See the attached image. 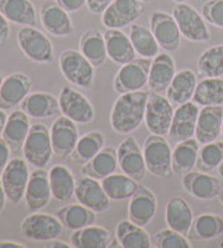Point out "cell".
<instances>
[{"mask_svg": "<svg viewBox=\"0 0 223 248\" xmlns=\"http://www.w3.org/2000/svg\"><path fill=\"white\" fill-rule=\"evenodd\" d=\"M49 183L52 195L59 202H68L76 191V183L71 170L64 165H55L49 170Z\"/></svg>", "mask_w": 223, "mask_h": 248, "instance_id": "cell-32", "label": "cell"}, {"mask_svg": "<svg viewBox=\"0 0 223 248\" xmlns=\"http://www.w3.org/2000/svg\"><path fill=\"white\" fill-rule=\"evenodd\" d=\"M3 79H4V77H3L1 73H0V87H1V84H3Z\"/></svg>", "mask_w": 223, "mask_h": 248, "instance_id": "cell-58", "label": "cell"}, {"mask_svg": "<svg viewBox=\"0 0 223 248\" xmlns=\"http://www.w3.org/2000/svg\"><path fill=\"white\" fill-rule=\"evenodd\" d=\"M105 145V137L99 131H89L78 138L77 144L73 149L70 159L73 163L84 166L95 155H98Z\"/></svg>", "mask_w": 223, "mask_h": 248, "instance_id": "cell-37", "label": "cell"}, {"mask_svg": "<svg viewBox=\"0 0 223 248\" xmlns=\"http://www.w3.org/2000/svg\"><path fill=\"white\" fill-rule=\"evenodd\" d=\"M140 1H143V3H148L149 0H140Z\"/></svg>", "mask_w": 223, "mask_h": 248, "instance_id": "cell-59", "label": "cell"}, {"mask_svg": "<svg viewBox=\"0 0 223 248\" xmlns=\"http://www.w3.org/2000/svg\"><path fill=\"white\" fill-rule=\"evenodd\" d=\"M32 87V81L22 73H13L3 79L0 87V109L11 110L21 105Z\"/></svg>", "mask_w": 223, "mask_h": 248, "instance_id": "cell-19", "label": "cell"}, {"mask_svg": "<svg viewBox=\"0 0 223 248\" xmlns=\"http://www.w3.org/2000/svg\"><path fill=\"white\" fill-rule=\"evenodd\" d=\"M219 201H221V203L223 205V187H222V191H221V194H219Z\"/></svg>", "mask_w": 223, "mask_h": 248, "instance_id": "cell-56", "label": "cell"}, {"mask_svg": "<svg viewBox=\"0 0 223 248\" xmlns=\"http://www.w3.org/2000/svg\"><path fill=\"white\" fill-rule=\"evenodd\" d=\"M166 223L183 236H189L194 216L189 202L181 197H172L166 203Z\"/></svg>", "mask_w": 223, "mask_h": 248, "instance_id": "cell-28", "label": "cell"}, {"mask_svg": "<svg viewBox=\"0 0 223 248\" xmlns=\"http://www.w3.org/2000/svg\"><path fill=\"white\" fill-rule=\"evenodd\" d=\"M52 197L53 195L49 183V171L45 169H35L30 174V180L24 195L27 208L32 212H38L50 202Z\"/></svg>", "mask_w": 223, "mask_h": 248, "instance_id": "cell-20", "label": "cell"}, {"mask_svg": "<svg viewBox=\"0 0 223 248\" xmlns=\"http://www.w3.org/2000/svg\"><path fill=\"white\" fill-rule=\"evenodd\" d=\"M172 16L177 23L181 36H184L186 39L197 44L211 41V32L208 30L205 18L190 4L176 3L172 10Z\"/></svg>", "mask_w": 223, "mask_h": 248, "instance_id": "cell-3", "label": "cell"}, {"mask_svg": "<svg viewBox=\"0 0 223 248\" xmlns=\"http://www.w3.org/2000/svg\"><path fill=\"white\" fill-rule=\"evenodd\" d=\"M146 91L122 93L114 102L111 113L112 128L119 134H131L145 120L148 102Z\"/></svg>", "mask_w": 223, "mask_h": 248, "instance_id": "cell-1", "label": "cell"}, {"mask_svg": "<svg viewBox=\"0 0 223 248\" xmlns=\"http://www.w3.org/2000/svg\"><path fill=\"white\" fill-rule=\"evenodd\" d=\"M152 244L156 248H190L191 244L187 240V236L180 234L173 229H163L156 232L151 238Z\"/></svg>", "mask_w": 223, "mask_h": 248, "instance_id": "cell-45", "label": "cell"}, {"mask_svg": "<svg viewBox=\"0 0 223 248\" xmlns=\"http://www.w3.org/2000/svg\"><path fill=\"white\" fill-rule=\"evenodd\" d=\"M41 1H49V0H41Z\"/></svg>", "mask_w": 223, "mask_h": 248, "instance_id": "cell-60", "label": "cell"}, {"mask_svg": "<svg viewBox=\"0 0 223 248\" xmlns=\"http://www.w3.org/2000/svg\"><path fill=\"white\" fill-rule=\"evenodd\" d=\"M175 3H186L187 0H173Z\"/></svg>", "mask_w": 223, "mask_h": 248, "instance_id": "cell-57", "label": "cell"}, {"mask_svg": "<svg viewBox=\"0 0 223 248\" xmlns=\"http://www.w3.org/2000/svg\"><path fill=\"white\" fill-rule=\"evenodd\" d=\"M56 1L68 13H77L84 7V4H87V0H56Z\"/></svg>", "mask_w": 223, "mask_h": 248, "instance_id": "cell-47", "label": "cell"}, {"mask_svg": "<svg viewBox=\"0 0 223 248\" xmlns=\"http://www.w3.org/2000/svg\"><path fill=\"white\" fill-rule=\"evenodd\" d=\"M146 170L156 177H167L172 170V148L163 136L151 134L143 147Z\"/></svg>", "mask_w": 223, "mask_h": 248, "instance_id": "cell-5", "label": "cell"}, {"mask_svg": "<svg viewBox=\"0 0 223 248\" xmlns=\"http://www.w3.org/2000/svg\"><path fill=\"white\" fill-rule=\"evenodd\" d=\"M119 168L117 149L113 147H103L98 155L85 163L81 169L82 176H89L96 180H103L105 177L113 174Z\"/></svg>", "mask_w": 223, "mask_h": 248, "instance_id": "cell-30", "label": "cell"}, {"mask_svg": "<svg viewBox=\"0 0 223 248\" xmlns=\"http://www.w3.org/2000/svg\"><path fill=\"white\" fill-rule=\"evenodd\" d=\"M222 137H223V125H222Z\"/></svg>", "mask_w": 223, "mask_h": 248, "instance_id": "cell-61", "label": "cell"}, {"mask_svg": "<svg viewBox=\"0 0 223 248\" xmlns=\"http://www.w3.org/2000/svg\"><path fill=\"white\" fill-rule=\"evenodd\" d=\"M181 186L191 197L197 200H213L219 197L222 191V183L219 179L213 177L205 171H189L181 176Z\"/></svg>", "mask_w": 223, "mask_h": 248, "instance_id": "cell-18", "label": "cell"}, {"mask_svg": "<svg viewBox=\"0 0 223 248\" xmlns=\"http://www.w3.org/2000/svg\"><path fill=\"white\" fill-rule=\"evenodd\" d=\"M201 144L194 138L176 144L172 151V170L176 176H184L197 165Z\"/></svg>", "mask_w": 223, "mask_h": 248, "instance_id": "cell-31", "label": "cell"}, {"mask_svg": "<svg viewBox=\"0 0 223 248\" xmlns=\"http://www.w3.org/2000/svg\"><path fill=\"white\" fill-rule=\"evenodd\" d=\"M102 187L106 192V195L111 198V201H126L130 200L140 187L138 181H135L127 174H116L113 173L111 176L100 180Z\"/></svg>", "mask_w": 223, "mask_h": 248, "instance_id": "cell-40", "label": "cell"}, {"mask_svg": "<svg viewBox=\"0 0 223 248\" xmlns=\"http://www.w3.org/2000/svg\"><path fill=\"white\" fill-rule=\"evenodd\" d=\"M198 85L197 76L192 70L184 68L176 73L173 81L166 90V98L173 105H183L192 99L195 88Z\"/></svg>", "mask_w": 223, "mask_h": 248, "instance_id": "cell-29", "label": "cell"}, {"mask_svg": "<svg viewBox=\"0 0 223 248\" xmlns=\"http://www.w3.org/2000/svg\"><path fill=\"white\" fill-rule=\"evenodd\" d=\"M223 162V141H212L204 144L200 148L198 158H197V168L201 171L212 173L221 166Z\"/></svg>", "mask_w": 223, "mask_h": 248, "instance_id": "cell-44", "label": "cell"}, {"mask_svg": "<svg viewBox=\"0 0 223 248\" xmlns=\"http://www.w3.org/2000/svg\"><path fill=\"white\" fill-rule=\"evenodd\" d=\"M10 148L6 144V141L3 138H0V176H1L4 168L7 166V163L10 162Z\"/></svg>", "mask_w": 223, "mask_h": 248, "instance_id": "cell-49", "label": "cell"}, {"mask_svg": "<svg viewBox=\"0 0 223 248\" xmlns=\"http://www.w3.org/2000/svg\"><path fill=\"white\" fill-rule=\"evenodd\" d=\"M70 240L71 246L76 248H108L113 241L112 233L108 229L95 225L74 230Z\"/></svg>", "mask_w": 223, "mask_h": 248, "instance_id": "cell-34", "label": "cell"}, {"mask_svg": "<svg viewBox=\"0 0 223 248\" xmlns=\"http://www.w3.org/2000/svg\"><path fill=\"white\" fill-rule=\"evenodd\" d=\"M198 114H200V108L194 101L178 105L177 109H175L172 125L167 134L172 144L176 145L181 141L194 138Z\"/></svg>", "mask_w": 223, "mask_h": 248, "instance_id": "cell-14", "label": "cell"}, {"mask_svg": "<svg viewBox=\"0 0 223 248\" xmlns=\"http://www.w3.org/2000/svg\"><path fill=\"white\" fill-rule=\"evenodd\" d=\"M192 101L198 106H223V78H204L198 82Z\"/></svg>", "mask_w": 223, "mask_h": 248, "instance_id": "cell-42", "label": "cell"}, {"mask_svg": "<svg viewBox=\"0 0 223 248\" xmlns=\"http://www.w3.org/2000/svg\"><path fill=\"white\" fill-rule=\"evenodd\" d=\"M113 0H87V7L92 14H102Z\"/></svg>", "mask_w": 223, "mask_h": 248, "instance_id": "cell-48", "label": "cell"}, {"mask_svg": "<svg viewBox=\"0 0 223 248\" xmlns=\"http://www.w3.org/2000/svg\"><path fill=\"white\" fill-rule=\"evenodd\" d=\"M10 36V27H9V20L0 13V46L6 45Z\"/></svg>", "mask_w": 223, "mask_h": 248, "instance_id": "cell-50", "label": "cell"}, {"mask_svg": "<svg viewBox=\"0 0 223 248\" xmlns=\"http://www.w3.org/2000/svg\"><path fill=\"white\" fill-rule=\"evenodd\" d=\"M6 110H1L0 109V136L3 134V130H4V125L7 122V116H6Z\"/></svg>", "mask_w": 223, "mask_h": 248, "instance_id": "cell-54", "label": "cell"}, {"mask_svg": "<svg viewBox=\"0 0 223 248\" xmlns=\"http://www.w3.org/2000/svg\"><path fill=\"white\" fill-rule=\"evenodd\" d=\"M30 170L25 159H11L7 163V166L4 168L0 180L3 190L6 192L7 200L11 201L14 205L20 203L25 195L27 190V184L30 180Z\"/></svg>", "mask_w": 223, "mask_h": 248, "instance_id": "cell-9", "label": "cell"}, {"mask_svg": "<svg viewBox=\"0 0 223 248\" xmlns=\"http://www.w3.org/2000/svg\"><path fill=\"white\" fill-rule=\"evenodd\" d=\"M24 159L36 169H45L53 156L50 130L44 124H33L22 148Z\"/></svg>", "mask_w": 223, "mask_h": 248, "instance_id": "cell-2", "label": "cell"}, {"mask_svg": "<svg viewBox=\"0 0 223 248\" xmlns=\"http://www.w3.org/2000/svg\"><path fill=\"white\" fill-rule=\"evenodd\" d=\"M59 68L63 77L81 88H88L94 84L95 67L81 52L67 49L59 56Z\"/></svg>", "mask_w": 223, "mask_h": 248, "instance_id": "cell-4", "label": "cell"}, {"mask_svg": "<svg viewBox=\"0 0 223 248\" xmlns=\"http://www.w3.org/2000/svg\"><path fill=\"white\" fill-rule=\"evenodd\" d=\"M30 130H31L30 116L20 109L17 112H13L7 117L1 138L6 141L13 154H18L24 148Z\"/></svg>", "mask_w": 223, "mask_h": 248, "instance_id": "cell-25", "label": "cell"}, {"mask_svg": "<svg viewBox=\"0 0 223 248\" xmlns=\"http://www.w3.org/2000/svg\"><path fill=\"white\" fill-rule=\"evenodd\" d=\"M59 106L60 113L68 117L74 123L88 124L95 117V109L92 103L81 92L64 85L59 93Z\"/></svg>", "mask_w": 223, "mask_h": 248, "instance_id": "cell-10", "label": "cell"}, {"mask_svg": "<svg viewBox=\"0 0 223 248\" xmlns=\"http://www.w3.org/2000/svg\"><path fill=\"white\" fill-rule=\"evenodd\" d=\"M197 68L204 78L223 77V44L204 50L197 60Z\"/></svg>", "mask_w": 223, "mask_h": 248, "instance_id": "cell-43", "label": "cell"}, {"mask_svg": "<svg viewBox=\"0 0 223 248\" xmlns=\"http://www.w3.org/2000/svg\"><path fill=\"white\" fill-rule=\"evenodd\" d=\"M0 13L13 24L35 27L36 12L30 0H0Z\"/></svg>", "mask_w": 223, "mask_h": 248, "instance_id": "cell-35", "label": "cell"}, {"mask_svg": "<svg viewBox=\"0 0 223 248\" xmlns=\"http://www.w3.org/2000/svg\"><path fill=\"white\" fill-rule=\"evenodd\" d=\"M223 234V217L219 215L204 214L194 217L190 229V238L195 241H208Z\"/></svg>", "mask_w": 223, "mask_h": 248, "instance_id": "cell-41", "label": "cell"}, {"mask_svg": "<svg viewBox=\"0 0 223 248\" xmlns=\"http://www.w3.org/2000/svg\"><path fill=\"white\" fill-rule=\"evenodd\" d=\"M6 200H7V197H6V192L3 190L1 180H0V214L3 212V209H4V206H6Z\"/></svg>", "mask_w": 223, "mask_h": 248, "instance_id": "cell-53", "label": "cell"}, {"mask_svg": "<svg viewBox=\"0 0 223 248\" xmlns=\"http://www.w3.org/2000/svg\"><path fill=\"white\" fill-rule=\"evenodd\" d=\"M156 198L154 192L144 186H140L128 203V219L135 225L148 226L156 214Z\"/></svg>", "mask_w": 223, "mask_h": 248, "instance_id": "cell-23", "label": "cell"}, {"mask_svg": "<svg viewBox=\"0 0 223 248\" xmlns=\"http://www.w3.org/2000/svg\"><path fill=\"white\" fill-rule=\"evenodd\" d=\"M117 160L119 168L124 174L131 177L135 181H143L146 176V165H145L144 154L135 138L126 137L117 147Z\"/></svg>", "mask_w": 223, "mask_h": 248, "instance_id": "cell-13", "label": "cell"}, {"mask_svg": "<svg viewBox=\"0 0 223 248\" xmlns=\"http://www.w3.org/2000/svg\"><path fill=\"white\" fill-rule=\"evenodd\" d=\"M48 244H46V247L48 248H68V247H73V246H68L67 243L64 241H57L56 238L53 240H49V241H46Z\"/></svg>", "mask_w": 223, "mask_h": 248, "instance_id": "cell-51", "label": "cell"}, {"mask_svg": "<svg viewBox=\"0 0 223 248\" xmlns=\"http://www.w3.org/2000/svg\"><path fill=\"white\" fill-rule=\"evenodd\" d=\"M173 103L158 92L148 95L146 110H145V125L151 134L166 137L169 134L173 120Z\"/></svg>", "mask_w": 223, "mask_h": 248, "instance_id": "cell-7", "label": "cell"}, {"mask_svg": "<svg viewBox=\"0 0 223 248\" xmlns=\"http://www.w3.org/2000/svg\"><path fill=\"white\" fill-rule=\"evenodd\" d=\"M218 174H219L221 177H223V162L221 163V166L218 168Z\"/></svg>", "mask_w": 223, "mask_h": 248, "instance_id": "cell-55", "label": "cell"}, {"mask_svg": "<svg viewBox=\"0 0 223 248\" xmlns=\"http://www.w3.org/2000/svg\"><path fill=\"white\" fill-rule=\"evenodd\" d=\"M63 225L57 216L48 214L28 215L21 223L22 236L33 241H49L62 234Z\"/></svg>", "mask_w": 223, "mask_h": 248, "instance_id": "cell-12", "label": "cell"}, {"mask_svg": "<svg viewBox=\"0 0 223 248\" xmlns=\"http://www.w3.org/2000/svg\"><path fill=\"white\" fill-rule=\"evenodd\" d=\"M39 18L45 31L53 36H68L74 31L68 12L59 6L57 1H45L39 12Z\"/></svg>", "mask_w": 223, "mask_h": 248, "instance_id": "cell-21", "label": "cell"}, {"mask_svg": "<svg viewBox=\"0 0 223 248\" xmlns=\"http://www.w3.org/2000/svg\"><path fill=\"white\" fill-rule=\"evenodd\" d=\"M56 216L62 222L63 227H66L68 230H73V232L78 230V229H82L85 226L94 225L96 220L95 212L91 211L87 206L81 205V203L66 205L57 211Z\"/></svg>", "mask_w": 223, "mask_h": 248, "instance_id": "cell-38", "label": "cell"}, {"mask_svg": "<svg viewBox=\"0 0 223 248\" xmlns=\"http://www.w3.org/2000/svg\"><path fill=\"white\" fill-rule=\"evenodd\" d=\"M222 125L223 106H204L198 114L194 137L201 145L216 141L222 136Z\"/></svg>", "mask_w": 223, "mask_h": 248, "instance_id": "cell-22", "label": "cell"}, {"mask_svg": "<svg viewBox=\"0 0 223 248\" xmlns=\"http://www.w3.org/2000/svg\"><path fill=\"white\" fill-rule=\"evenodd\" d=\"M77 123L66 116L57 117L50 127V140L53 152L59 159H66L71 155L78 141Z\"/></svg>", "mask_w": 223, "mask_h": 248, "instance_id": "cell-17", "label": "cell"}, {"mask_svg": "<svg viewBox=\"0 0 223 248\" xmlns=\"http://www.w3.org/2000/svg\"><path fill=\"white\" fill-rule=\"evenodd\" d=\"M74 195L78 203L87 206L95 214L106 212L111 208V198L106 195L102 187V183L89 176H82L78 179L76 183Z\"/></svg>", "mask_w": 223, "mask_h": 248, "instance_id": "cell-15", "label": "cell"}, {"mask_svg": "<svg viewBox=\"0 0 223 248\" xmlns=\"http://www.w3.org/2000/svg\"><path fill=\"white\" fill-rule=\"evenodd\" d=\"M152 59H134L133 62L123 64L116 74L113 88L117 93H127L134 91H141L148 85V76Z\"/></svg>", "mask_w": 223, "mask_h": 248, "instance_id": "cell-8", "label": "cell"}, {"mask_svg": "<svg viewBox=\"0 0 223 248\" xmlns=\"http://www.w3.org/2000/svg\"><path fill=\"white\" fill-rule=\"evenodd\" d=\"M80 52L87 57L94 67H100L108 59L105 36L99 30H87L80 38Z\"/></svg>", "mask_w": 223, "mask_h": 248, "instance_id": "cell-33", "label": "cell"}, {"mask_svg": "<svg viewBox=\"0 0 223 248\" xmlns=\"http://www.w3.org/2000/svg\"><path fill=\"white\" fill-rule=\"evenodd\" d=\"M144 14V3L140 0H113L102 13V24L106 28L122 30L135 23Z\"/></svg>", "mask_w": 223, "mask_h": 248, "instance_id": "cell-11", "label": "cell"}, {"mask_svg": "<svg viewBox=\"0 0 223 248\" xmlns=\"http://www.w3.org/2000/svg\"><path fill=\"white\" fill-rule=\"evenodd\" d=\"M22 244L17 241H0V248H21Z\"/></svg>", "mask_w": 223, "mask_h": 248, "instance_id": "cell-52", "label": "cell"}, {"mask_svg": "<svg viewBox=\"0 0 223 248\" xmlns=\"http://www.w3.org/2000/svg\"><path fill=\"white\" fill-rule=\"evenodd\" d=\"M17 44L22 53L35 63L48 64L55 59L52 42L35 27H22L17 32Z\"/></svg>", "mask_w": 223, "mask_h": 248, "instance_id": "cell-6", "label": "cell"}, {"mask_svg": "<svg viewBox=\"0 0 223 248\" xmlns=\"http://www.w3.org/2000/svg\"><path fill=\"white\" fill-rule=\"evenodd\" d=\"M201 14L207 23L223 30V0H207L201 7Z\"/></svg>", "mask_w": 223, "mask_h": 248, "instance_id": "cell-46", "label": "cell"}, {"mask_svg": "<svg viewBox=\"0 0 223 248\" xmlns=\"http://www.w3.org/2000/svg\"><path fill=\"white\" fill-rule=\"evenodd\" d=\"M116 240L123 248H149L151 238L141 226L128 220H120L116 226Z\"/></svg>", "mask_w": 223, "mask_h": 248, "instance_id": "cell-39", "label": "cell"}, {"mask_svg": "<svg viewBox=\"0 0 223 248\" xmlns=\"http://www.w3.org/2000/svg\"><path fill=\"white\" fill-rule=\"evenodd\" d=\"M105 44L108 57L116 64H127L137 59V52L134 49L133 44L128 38V35L124 34L122 30H113L108 28L105 32Z\"/></svg>", "mask_w": 223, "mask_h": 248, "instance_id": "cell-24", "label": "cell"}, {"mask_svg": "<svg viewBox=\"0 0 223 248\" xmlns=\"http://www.w3.org/2000/svg\"><path fill=\"white\" fill-rule=\"evenodd\" d=\"M127 35H128L138 56L144 57V59H154L159 55L160 46L156 42L152 31L148 30L146 27L141 25V24L133 23L131 25H128Z\"/></svg>", "mask_w": 223, "mask_h": 248, "instance_id": "cell-36", "label": "cell"}, {"mask_svg": "<svg viewBox=\"0 0 223 248\" xmlns=\"http://www.w3.org/2000/svg\"><path fill=\"white\" fill-rule=\"evenodd\" d=\"M176 64L173 57L167 53H159L152 59L149 76H148V87L152 92H166L170 82L176 76Z\"/></svg>", "mask_w": 223, "mask_h": 248, "instance_id": "cell-26", "label": "cell"}, {"mask_svg": "<svg viewBox=\"0 0 223 248\" xmlns=\"http://www.w3.org/2000/svg\"><path fill=\"white\" fill-rule=\"evenodd\" d=\"M20 106L32 119H48L60 113L59 99L48 92H30Z\"/></svg>", "mask_w": 223, "mask_h": 248, "instance_id": "cell-27", "label": "cell"}, {"mask_svg": "<svg viewBox=\"0 0 223 248\" xmlns=\"http://www.w3.org/2000/svg\"><path fill=\"white\" fill-rule=\"evenodd\" d=\"M151 31L156 42L166 52H176L181 44V32L173 16L163 12H154L149 20Z\"/></svg>", "mask_w": 223, "mask_h": 248, "instance_id": "cell-16", "label": "cell"}]
</instances>
